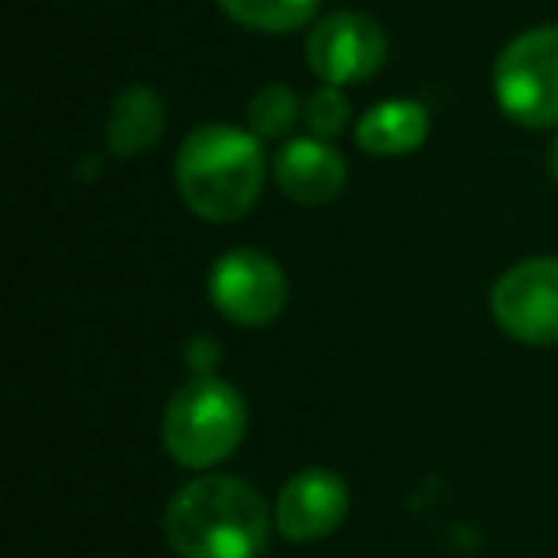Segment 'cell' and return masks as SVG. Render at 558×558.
<instances>
[{"label": "cell", "mask_w": 558, "mask_h": 558, "mask_svg": "<svg viewBox=\"0 0 558 558\" xmlns=\"http://www.w3.org/2000/svg\"><path fill=\"white\" fill-rule=\"evenodd\" d=\"M349 517V486L326 466H306L276 501V532L291 543H314L333 535Z\"/></svg>", "instance_id": "8"}, {"label": "cell", "mask_w": 558, "mask_h": 558, "mask_svg": "<svg viewBox=\"0 0 558 558\" xmlns=\"http://www.w3.org/2000/svg\"><path fill=\"white\" fill-rule=\"evenodd\" d=\"M494 96L517 126H558V24L532 27L497 54Z\"/></svg>", "instance_id": "4"}, {"label": "cell", "mask_w": 558, "mask_h": 558, "mask_svg": "<svg viewBox=\"0 0 558 558\" xmlns=\"http://www.w3.org/2000/svg\"><path fill=\"white\" fill-rule=\"evenodd\" d=\"M387 62V35L364 12H333L306 39V65L326 85H360Z\"/></svg>", "instance_id": "7"}, {"label": "cell", "mask_w": 558, "mask_h": 558, "mask_svg": "<svg viewBox=\"0 0 558 558\" xmlns=\"http://www.w3.org/2000/svg\"><path fill=\"white\" fill-rule=\"evenodd\" d=\"M494 322L520 344H558V260L532 256L505 271L489 291Z\"/></svg>", "instance_id": "5"}, {"label": "cell", "mask_w": 558, "mask_h": 558, "mask_svg": "<svg viewBox=\"0 0 558 558\" xmlns=\"http://www.w3.org/2000/svg\"><path fill=\"white\" fill-rule=\"evenodd\" d=\"M428 138V111L417 100L375 104L356 123V146L372 157H405Z\"/></svg>", "instance_id": "10"}, {"label": "cell", "mask_w": 558, "mask_h": 558, "mask_svg": "<svg viewBox=\"0 0 558 558\" xmlns=\"http://www.w3.org/2000/svg\"><path fill=\"white\" fill-rule=\"evenodd\" d=\"M165 104L149 85H131L111 100L108 149L111 157H138L161 138Z\"/></svg>", "instance_id": "11"}, {"label": "cell", "mask_w": 558, "mask_h": 558, "mask_svg": "<svg viewBox=\"0 0 558 558\" xmlns=\"http://www.w3.org/2000/svg\"><path fill=\"white\" fill-rule=\"evenodd\" d=\"M344 157L333 149V142L322 138H295L276 154V184L283 195L303 207H322L333 203L344 192Z\"/></svg>", "instance_id": "9"}, {"label": "cell", "mask_w": 558, "mask_h": 558, "mask_svg": "<svg viewBox=\"0 0 558 558\" xmlns=\"http://www.w3.org/2000/svg\"><path fill=\"white\" fill-rule=\"evenodd\" d=\"M210 303L233 326H268L288 306V276L260 248H233L218 256L207 279Z\"/></svg>", "instance_id": "6"}, {"label": "cell", "mask_w": 558, "mask_h": 558, "mask_svg": "<svg viewBox=\"0 0 558 558\" xmlns=\"http://www.w3.org/2000/svg\"><path fill=\"white\" fill-rule=\"evenodd\" d=\"M299 116H303V104H299V96L291 93L288 85L256 88V96L248 100V108H245L248 131H253L260 142L291 134V126L299 123Z\"/></svg>", "instance_id": "13"}, {"label": "cell", "mask_w": 558, "mask_h": 558, "mask_svg": "<svg viewBox=\"0 0 558 558\" xmlns=\"http://www.w3.org/2000/svg\"><path fill=\"white\" fill-rule=\"evenodd\" d=\"M268 161L260 138L230 123H203L177 149L172 180L184 207L203 222H238L260 199Z\"/></svg>", "instance_id": "2"}, {"label": "cell", "mask_w": 558, "mask_h": 558, "mask_svg": "<svg viewBox=\"0 0 558 558\" xmlns=\"http://www.w3.org/2000/svg\"><path fill=\"white\" fill-rule=\"evenodd\" d=\"M245 425V398L218 375H195L165 405L161 440L172 463L187 471H210L241 448Z\"/></svg>", "instance_id": "3"}, {"label": "cell", "mask_w": 558, "mask_h": 558, "mask_svg": "<svg viewBox=\"0 0 558 558\" xmlns=\"http://www.w3.org/2000/svg\"><path fill=\"white\" fill-rule=\"evenodd\" d=\"M276 517L248 482L203 474L165 509V539L180 558H256Z\"/></svg>", "instance_id": "1"}, {"label": "cell", "mask_w": 558, "mask_h": 558, "mask_svg": "<svg viewBox=\"0 0 558 558\" xmlns=\"http://www.w3.org/2000/svg\"><path fill=\"white\" fill-rule=\"evenodd\" d=\"M322 0H218V9L233 24L264 35H288L306 27V20L318 12Z\"/></svg>", "instance_id": "12"}, {"label": "cell", "mask_w": 558, "mask_h": 558, "mask_svg": "<svg viewBox=\"0 0 558 558\" xmlns=\"http://www.w3.org/2000/svg\"><path fill=\"white\" fill-rule=\"evenodd\" d=\"M303 119H306V131H311V138L333 142V138H341V134L349 131L352 104L337 85H326V88H318V93H311V100L303 104Z\"/></svg>", "instance_id": "14"}, {"label": "cell", "mask_w": 558, "mask_h": 558, "mask_svg": "<svg viewBox=\"0 0 558 558\" xmlns=\"http://www.w3.org/2000/svg\"><path fill=\"white\" fill-rule=\"evenodd\" d=\"M547 165H550V177L558 180V134H555V142H550V154H547Z\"/></svg>", "instance_id": "15"}]
</instances>
